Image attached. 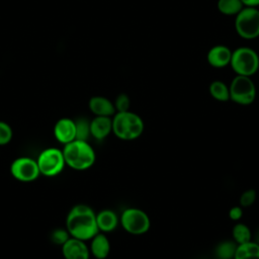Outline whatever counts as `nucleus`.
Wrapping results in <instances>:
<instances>
[{
  "label": "nucleus",
  "instance_id": "c756f323",
  "mask_svg": "<svg viewBox=\"0 0 259 259\" xmlns=\"http://www.w3.org/2000/svg\"><path fill=\"white\" fill-rule=\"evenodd\" d=\"M215 259H220V258H215Z\"/></svg>",
  "mask_w": 259,
  "mask_h": 259
},
{
  "label": "nucleus",
  "instance_id": "1a4fd4ad",
  "mask_svg": "<svg viewBox=\"0 0 259 259\" xmlns=\"http://www.w3.org/2000/svg\"><path fill=\"white\" fill-rule=\"evenodd\" d=\"M10 173L14 179L20 182H32L40 175L36 160L26 156L13 160L10 165Z\"/></svg>",
  "mask_w": 259,
  "mask_h": 259
},
{
  "label": "nucleus",
  "instance_id": "cd10ccee",
  "mask_svg": "<svg viewBox=\"0 0 259 259\" xmlns=\"http://www.w3.org/2000/svg\"><path fill=\"white\" fill-rule=\"evenodd\" d=\"M246 7H259V0H241Z\"/></svg>",
  "mask_w": 259,
  "mask_h": 259
},
{
  "label": "nucleus",
  "instance_id": "c85d7f7f",
  "mask_svg": "<svg viewBox=\"0 0 259 259\" xmlns=\"http://www.w3.org/2000/svg\"><path fill=\"white\" fill-rule=\"evenodd\" d=\"M255 242L259 244V229L257 230V232H256V235H255Z\"/></svg>",
  "mask_w": 259,
  "mask_h": 259
},
{
  "label": "nucleus",
  "instance_id": "2eb2a0df",
  "mask_svg": "<svg viewBox=\"0 0 259 259\" xmlns=\"http://www.w3.org/2000/svg\"><path fill=\"white\" fill-rule=\"evenodd\" d=\"M89 251L95 259H105L110 253V242L106 234L98 232L90 240Z\"/></svg>",
  "mask_w": 259,
  "mask_h": 259
},
{
  "label": "nucleus",
  "instance_id": "dca6fc26",
  "mask_svg": "<svg viewBox=\"0 0 259 259\" xmlns=\"http://www.w3.org/2000/svg\"><path fill=\"white\" fill-rule=\"evenodd\" d=\"M98 231L104 234L114 231L119 224V217L112 209H102L96 213Z\"/></svg>",
  "mask_w": 259,
  "mask_h": 259
},
{
  "label": "nucleus",
  "instance_id": "6ab92c4d",
  "mask_svg": "<svg viewBox=\"0 0 259 259\" xmlns=\"http://www.w3.org/2000/svg\"><path fill=\"white\" fill-rule=\"evenodd\" d=\"M238 244L234 240H224L220 242L214 248L215 258L220 259H234Z\"/></svg>",
  "mask_w": 259,
  "mask_h": 259
},
{
  "label": "nucleus",
  "instance_id": "20e7f679",
  "mask_svg": "<svg viewBox=\"0 0 259 259\" xmlns=\"http://www.w3.org/2000/svg\"><path fill=\"white\" fill-rule=\"evenodd\" d=\"M230 66L236 75L252 77L259 70V55L250 47H238L232 51Z\"/></svg>",
  "mask_w": 259,
  "mask_h": 259
},
{
  "label": "nucleus",
  "instance_id": "412c9836",
  "mask_svg": "<svg viewBox=\"0 0 259 259\" xmlns=\"http://www.w3.org/2000/svg\"><path fill=\"white\" fill-rule=\"evenodd\" d=\"M233 240L238 244H245L252 241V232L244 223H236L232 229Z\"/></svg>",
  "mask_w": 259,
  "mask_h": 259
},
{
  "label": "nucleus",
  "instance_id": "4468645a",
  "mask_svg": "<svg viewBox=\"0 0 259 259\" xmlns=\"http://www.w3.org/2000/svg\"><path fill=\"white\" fill-rule=\"evenodd\" d=\"M88 106L90 111L95 115V116H110L112 117L114 115L115 108L113 101L109 100L108 98L104 96H92L89 99Z\"/></svg>",
  "mask_w": 259,
  "mask_h": 259
},
{
  "label": "nucleus",
  "instance_id": "6e6552de",
  "mask_svg": "<svg viewBox=\"0 0 259 259\" xmlns=\"http://www.w3.org/2000/svg\"><path fill=\"white\" fill-rule=\"evenodd\" d=\"M230 100L239 105H250L255 101L257 90L251 77L236 75L229 85Z\"/></svg>",
  "mask_w": 259,
  "mask_h": 259
},
{
  "label": "nucleus",
  "instance_id": "9d476101",
  "mask_svg": "<svg viewBox=\"0 0 259 259\" xmlns=\"http://www.w3.org/2000/svg\"><path fill=\"white\" fill-rule=\"evenodd\" d=\"M62 255L65 259H89L90 251L86 241L70 237L62 246Z\"/></svg>",
  "mask_w": 259,
  "mask_h": 259
},
{
  "label": "nucleus",
  "instance_id": "423d86ee",
  "mask_svg": "<svg viewBox=\"0 0 259 259\" xmlns=\"http://www.w3.org/2000/svg\"><path fill=\"white\" fill-rule=\"evenodd\" d=\"M119 224L126 233L139 236L150 230L151 220L145 210L139 207H126L119 215Z\"/></svg>",
  "mask_w": 259,
  "mask_h": 259
},
{
  "label": "nucleus",
  "instance_id": "0eeeda50",
  "mask_svg": "<svg viewBox=\"0 0 259 259\" xmlns=\"http://www.w3.org/2000/svg\"><path fill=\"white\" fill-rule=\"evenodd\" d=\"M40 175L55 177L66 167V162L62 149L49 147L44 149L35 159Z\"/></svg>",
  "mask_w": 259,
  "mask_h": 259
},
{
  "label": "nucleus",
  "instance_id": "f3484780",
  "mask_svg": "<svg viewBox=\"0 0 259 259\" xmlns=\"http://www.w3.org/2000/svg\"><path fill=\"white\" fill-rule=\"evenodd\" d=\"M234 259H259V244L252 240L238 245Z\"/></svg>",
  "mask_w": 259,
  "mask_h": 259
},
{
  "label": "nucleus",
  "instance_id": "7ed1b4c3",
  "mask_svg": "<svg viewBox=\"0 0 259 259\" xmlns=\"http://www.w3.org/2000/svg\"><path fill=\"white\" fill-rule=\"evenodd\" d=\"M112 118V134L122 141L140 138L145 130L143 118L136 112L127 110L115 112Z\"/></svg>",
  "mask_w": 259,
  "mask_h": 259
},
{
  "label": "nucleus",
  "instance_id": "f03ea898",
  "mask_svg": "<svg viewBox=\"0 0 259 259\" xmlns=\"http://www.w3.org/2000/svg\"><path fill=\"white\" fill-rule=\"evenodd\" d=\"M63 154L66 166L77 171L91 168L96 160V154L88 141L74 140L64 145Z\"/></svg>",
  "mask_w": 259,
  "mask_h": 259
},
{
  "label": "nucleus",
  "instance_id": "f257e3e1",
  "mask_svg": "<svg viewBox=\"0 0 259 259\" xmlns=\"http://www.w3.org/2000/svg\"><path fill=\"white\" fill-rule=\"evenodd\" d=\"M66 229L71 237L89 241L99 232L96 224V212L87 204H75L67 214Z\"/></svg>",
  "mask_w": 259,
  "mask_h": 259
},
{
  "label": "nucleus",
  "instance_id": "f8f14e48",
  "mask_svg": "<svg viewBox=\"0 0 259 259\" xmlns=\"http://www.w3.org/2000/svg\"><path fill=\"white\" fill-rule=\"evenodd\" d=\"M232 50L225 45L212 46L206 54L208 65L215 69H222L230 66Z\"/></svg>",
  "mask_w": 259,
  "mask_h": 259
},
{
  "label": "nucleus",
  "instance_id": "ddd939ff",
  "mask_svg": "<svg viewBox=\"0 0 259 259\" xmlns=\"http://www.w3.org/2000/svg\"><path fill=\"white\" fill-rule=\"evenodd\" d=\"M112 133V118L110 116H94L90 120V136L102 141Z\"/></svg>",
  "mask_w": 259,
  "mask_h": 259
},
{
  "label": "nucleus",
  "instance_id": "bb28decb",
  "mask_svg": "<svg viewBox=\"0 0 259 259\" xmlns=\"http://www.w3.org/2000/svg\"><path fill=\"white\" fill-rule=\"evenodd\" d=\"M243 217V207L240 205H235L229 210V218L234 222H239Z\"/></svg>",
  "mask_w": 259,
  "mask_h": 259
},
{
  "label": "nucleus",
  "instance_id": "4be33fe9",
  "mask_svg": "<svg viewBox=\"0 0 259 259\" xmlns=\"http://www.w3.org/2000/svg\"><path fill=\"white\" fill-rule=\"evenodd\" d=\"M75 120L76 140L88 141L90 136V120L86 117H78Z\"/></svg>",
  "mask_w": 259,
  "mask_h": 259
},
{
  "label": "nucleus",
  "instance_id": "393cba45",
  "mask_svg": "<svg viewBox=\"0 0 259 259\" xmlns=\"http://www.w3.org/2000/svg\"><path fill=\"white\" fill-rule=\"evenodd\" d=\"M113 104H114V108H115L116 112L127 111V110H130V107H131V99L127 94L120 93L115 97Z\"/></svg>",
  "mask_w": 259,
  "mask_h": 259
},
{
  "label": "nucleus",
  "instance_id": "39448f33",
  "mask_svg": "<svg viewBox=\"0 0 259 259\" xmlns=\"http://www.w3.org/2000/svg\"><path fill=\"white\" fill-rule=\"evenodd\" d=\"M237 34L244 39H254L259 36V8L244 7L234 20Z\"/></svg>",
  "mask_w": 259,
  "mask_h": 259
},
{
  "label": "nucleus",
  "instance_id": "5701e85b",
  "mask_svg": "<svg viewBox=\"0 0 259 259\" xmlns=\"http://www.w3.org/2000/svg\"><path fill=\"white\" fill-rule=\"evenodd\" d=\"M70 234L69 232L67 231V229H63V228H58V229H55L51 235H50V240L56 244V245H60L62 246L69 238H70Z\"/></svg>",
  "mask_w": 259,
  "mask_h": 259
},
{
  "label": "nucleus",
  "instance_id": "aec40b11",
  "mask_svg": "<svg viewBox=\"0 0 259 259\" xmlns=\"http://www.w3.org/2000/svg\"><path fill=\"white\" fill-rule=\"evenodd\" d=\"M245 6L241 0H218V10L227 16H236Z\"/></svg>",
  "mask_w": 259,
  "mask_h": 259
},
{
  "label": "nucleus",
  "instance_id": "b1692460",
  "mask_svg": "<svg viewBox=\"0 0 259 259\" xmlns=\"http://www.w3.org/2000/svg\"><path fill=\"white\" fill-rule=\"evenodd\" d=\"M13 137V131L9 123L0 120V146L9 144Z\"/></svg>",
  "mask_w": 259,
  "mask_h": 259
},
{
  "label": "nucleus",
  "instance_id": "a878e982",
  "mask_svg": "<svg viewBox=\"0 0 259 259\" xmlns=\"http://www.w3.org/2000/svg\"><path fill=\"white\" fill-rule=\"evenodd\" d=\"M256 197H257V193H256L255 189H253V188L246 189L240 195V198H239L240 206H242V207H249V206H251L255 202Z\"/></svg>",
  "mask_w": 259,
  "mask_h": 259
},
{
  "label": "nucleus",
  "instance_id": "a211bd4d",
  "mask_svg": "<svg viewBox=\"0 0 259 259\" xmlns=\"http://www.w3.org/2000/svg\"><path fill=\"white\" fill-rule=\"evenodd\" d=\"M208 92L214 100H218L221 102H226L230 100L229 86L221 80H213L209 84Z\"/></svg>",
  "mask_w": 259,
  "mask_h": 259
},
{
  "label": "nucleus",
  "instance_id": "9b49d317",
  "mask_svg": "<svg viewBox=\"0 0 259 259\" xmlns=\"http://www.w3.org/2000/svg\"><path fill=\"white\" fill-rule=\"evenodd\" d=\"M54 137L63 146L76 140L75 120L70 117H62L54 125Z\"/></svg>",
  "mask_w": 259,
  "mask_h": 259
}]
</instances>
